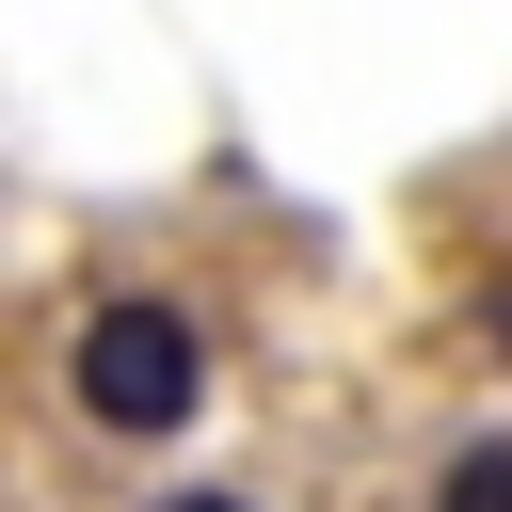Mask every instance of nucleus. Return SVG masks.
<instances>
[{"mask_svg": "<svg viewBox=\"0 0 512 512\" xmlns=\"http://www.w3.org/2000/svg\"><path fill=\"white\" fill-rule=\"evenodd\" d=\"M64 416L112 432V448H160L208 416V320L176 288H96L80 336H64Z\"/></svg>", "mask_w": 512, "mask_h": 512, "instance_id": "f257e3e1", "label": "nucleus"}, {"mask_svg": "<svg viewBox=\"0 0 512 512\" xmlns=\"http://www.w3.org/2000/svg\"><path fill=\"white\" fill-rule=\"evenodd\" d=\"M432 512H512V432H480V448H448V480H432Z\"/></svg>", "mask_w": 512, "mask_h": 512, "instance_id": "f03ea898", "label": "nucleus"}, {"mask_svg": "<svg viewBox=\"0 0 512 512\" xmlns=\"http://www.w3.org/2000/svg\"><path fill=\"white\" fill-rule=\"evenodd\" d=\"M160 512H256V496H160Z\"/></svg>", "mask_w": 512, "mask_h": 512, "instance_id": "7ed1b4c3", "label": "nucleus"}]
</instances>
